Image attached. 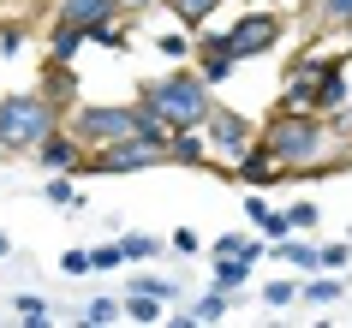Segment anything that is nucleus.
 Listing matches in <instances>:
<instances>
[{
  "instance_id": "nucleus-1",
  "label": "nucleus",
  "mask_w": 352,
  "mask_h": 328,
  "mask_svg": "<svg viewBox=\"0 0 352 328\" xmlns=\"http://www.w3.org/2000/svg\"><path fill=\"white\" fill-rule=\"evenodd\" d=\"M257 144L275 155L280 173H316V167H352L346 155V138L329 126V113H311V108H280L257 126Z\"/></svg>"
},
{
  "instance_id": "nucleus-2",
  "label": "nucleus",
  "mask_w": 352,
  "mask_h": 328,
  "mask_svg": "<svg viewBox=\"0 0 352 328\" xmlns=\"http://www.w3.org/2000/svg\"><path fill=\"white\" fill-rule=\"evenodd\" d=\"M131 102H138L149 120H162L167 131H179V126H204V113L215 108V90H209L191 66H179V72H167V78H144Z\"/></svg>"
},
{
  "instance_id": "nucleus-3",
  "label": "nucleus",
  "mask_w": 352,
  "mask_h": 328,
  "mask_svg": "<svg viewBox=\"0 0 352 328\" xmlns=\"http://www.w3.org/2000/svg\"><path fill=\"white\" fill-rule=\"evenodd\" d=\"M60 126L72 131L84 149L120 144V138H138V131H144V138H167V126H162V120H149L138 102H72Z\"/></svg>"
},
{
  "instance_id": "nucleus-4",
  "label": "nucleus",
  "mask_w": 352,
  "mask_h": 328,
  "mask_svg": "<svg viewBox=\"0 0 352 328\" xmlns=\"http://www.w3.org/2000/svg\"><path fill=\"white\" fill-rule=\"evenodd\" d=\"M352 102V60L346 54H322V60H298L287 72L280 108H311V113H334Z\"/></svg>"
},
{
  "instance_id": "nucleus-5",
  "label": "nucleus",
  "mask_w": 352,
  "mask_h": 328,
  "mask_svg": "<svg viewBox=\"0 0 352 328\" xmlns=\"http://www.w3.org/2000/svg\"><path fill=\"white\" fill-rule=\"evenodd\" d=\"M66 108L48 102L42 90H12L0 96V155H36V144L48 131H60Z\"/></svg>"
},
{
  "instance_id": "nucleus-6",
  "label": "nucleus",
  "mask_w": 352,
  "mask_h": 328,
  "mask_svg": "<svg viewBox=\"0 0 352 328\" xmlns=\"http://www.w3.org/2000/svg\"><path fill=\"white\" fill-rule=\"evenodd\" d=\"M293 36V19H287V6H245L239 19L221 30V42H227V54L239 60H263V54H275L280 42Z\"/></svg>"
},
{
  "instance_id": "nucleus-7",
  "label": "nucleus",
  "mask_w": 352,
  "mask_h": 328,
  "mask_svg": "<svg viewBox=\"0 0 352 328\" xmlns=\"http://www.w3.org/2000/svg\"><path fill=\"white\" fill-rule=\"evenodd\" d=\"M167 162V138H120V144H102V149H84V173H144V167H162Z\"/></svg>"
},
{
  "instance_id": "nucleus-8",
  "label": "nucleus",
  "mask_w": 352,
  "mask_h": 328,
  "mask_svg": "<svg viewBox=\"0 0 352 328\" xmlns=\"http://www.w3.org/2000/svg\"><path fill=\"white\" fill-rule=\"evenodd\" d=\"M197 131H204V149H209V162L221 167V173L257 144V120H245L239 108H221V102L204 113V126H197Z\"/></svg>"
},
{
  "instance_id": "nucleus-9",
  "label": "nucleus",
  "mask_w": 352,
  "mask_h": 328,
  "mask_svg": "<svg viewBox=\"0 0 352 328\" xmlns=\"http://www.w3.org/2000/svg\"><path fill=\"white\" fill-rule=\"evenodd\" d=\"M36 167H48V173H78V167H84V144H78L66 126L48 131V138L36 144Z\"/></svg>"
},
{
  "instance_id": "nucleus-10",
  "label": "nucleus",
  "mask_w": 352,
  "mask_h": 328,
  "mask_svg": "<svg viewBox=\"0 0 352 328\" xmlns=\"http://www.w3.org/2000/svg\"><path fill=\"white\" fill-rule=\"evenodd\" d=\"M54 19L78 24V30H102V24L126 19V6H120V0H60V6H54Z\"/></svg>"
},
{
  "instance_id": "nucleus-11",
  "label": "nucleus",
  "mask_w": 352,
  "mask_h": 328,
  "mask_svg": "<svg viewBox=\"0 0 352 328\" xmlns=\"http://www.w3.org/2000/svg\"><path fill=\"white\" fill-rule=\"evenodd\" d=\"M191 54H197V78H204L209 90H215V84H227V78L239 72V60L227 54L221 36H197V48H191Z\"/></svg>"
},
{
  "instance_id": "nucleus-12",
  "label": "nucleus",
  "mask_w": 352,
  "mask_h": 328,
  "mask_svg": "<svg viewBox=\"0 0 352 328\" xmlns=\"http://www.w3.org/2000/svg\"><path fill=\"white\" fill-rule=\"evenodd\" d=\"M227 173H233V179H245V185H251V191H269V185H280V179H275L280 167H275V155H269V149H263V144H251V149H245V155H239V162L227 167Z\"/></svg>"
},
{
  "instance_id": "nucleus-13",
  "label": "nucleus",
  "mask_w": 352,
  "mask_h": 328,
  "mask_svg": "<svg viewBox=\"0 0 352 328\" xmlns=\"http://www.w3.org/2000/svg\"><path fill=\"white\" fill-rule=\"evenodd\" d=\"M245 215H251V227H257V233L269 239V245L293 233V227H287V209H275V203L263 197V191H251V197H245Z\"/></svg>"
},
{
  "instance_id": "nucleus-14",
  "label": "nucleus",
  "mask_w": 352,
  "mask_h": 328,
  "mask_svg": "<svg viewBox=\"0 0 352 328\" xmlns=\"http://www.w3.org/2000/svg\"><path fill=\"white\" fill-rule=\"evenodd\" d=\"M167 162H173V167H204V162H209V149H204V131H197V126H179V131H167Z\"/></svg>"
},
{
  "instance_id": "nucleus-15",
  "label": "nucleus",
  "mask_w": 352,
  "mask_h": 328,
  "mask_svg": "<svg viewBox=\"0 0 352 328\" xmlns=\"http://www.w3.org/2000/svg\"><path fill=\"white\" fill-rule=\"evenodd\" d=\"M42 96H48V102H60V108H72V102H78V72H72V60H48V66H42Z\"/></svg>"
},
{
  "instance_id": "nucleus-16",
  "label": "nucleus",
  "mask_w": 352,
  "mask_h": 328,
  "mask_svg": "<svg viewBox=\"0 0 352 328\" xmlns=\"http://www.w3.org/2000/svg\"><path fill=\"white\" fill-rule=\"evenodd\" d=\"M251 274H257V263H251V256H215V281H209V287L227 292V298H239V292L251 287Z\"/></svg>"
},
{
  "instance_id": "nucleus-17",
  "label": "nucleus",
  "mask_w": 352,
  "mask_h": 328,
  "mask_svg": "<svg viewBox=\"0 0 352 328\" xmlns=\"http://www.w3.org/2000/svg\"><path fill=\"white\" fill-rule=\"evenodd\" d=\"M90 48V36L78 30V24H66V19H54V30H48V60H78Z\"/></svg>"
},
{
  "instance_id": "nucleus-18",
  "label": "nucleus",
  "mask_w": 352,
  "mask_h": 328,
  "mask_svg": "<svg viewBox=\"0 0 352 328\" xmlns=\"http://www.w3.org/2000/svg\"><path fill=\"white\" fill-rule=\"evenodd\" d=\"M167 12H173V24H186V30H204L215 12H221V0H162Z\"/></svg>"
},
{
  "instance_id": "nucleus-19",
  "label": "nucleus",
  "mask_w": 352,
  "mask_h": 328,
  "mask_svg": "<svg viewBox=\"0 0 352 328\" xmlns=\"http://www.w3.org/2000/svg\"><path fill=\"white\" fill-rule=\"evenodd\" d=\"M204 251H209V263H215V256H251V263H257V256H263V239H251V233H221V239H209Z\"/></svg>"
},
{
  "instance_id": "nucleus-20",
  "label": "nucleus",
  "mask_w": 352,
  "mask_h": 328,
  "mask_svg": "<svg viewBox=\"0 0 352 328\" xmlns=\"http://www.w3.org/2000/svg\"><path fill=\"white\" fill-rule=\"evenodd\" d=\"M126 292H149V298H162V305H179V298H186V287L167 281V274H131Z\"/></svg>"
},
{
  "instance_id": "nucleus-21",
  "label": "nucleus",
  "mask_w": 352,
  "mask_h": 328,
  "mask_svg": "<svg viewBox=\"0 0 352 328\" xmlns=\"http://www.w3.org/2000/svg\"><path fill=\"white\" fill-rule=\"evenodd\" d=\"M275 263H287V269H316V245L311 239H275Z\"/></svg>"
},
{
  "instance_id": "nucleus-22",
  "label": "nucleus",
  "mask_w": 352,
  "mask_h": 328,
  "mask_svg": "<svg viewBox=\"0 0 352 328\" xmlns=\"http://www.w3.org/2000/svg\"><path fill=\"white\" fill-rule=\"evenodd\" d=\"M162 298H149V292H126V298H120V316H126V322H162Z\"/></svg>"
},
{
  "instance_id": "nucleus-23",
  "label": "nucleus",
  "mask_w": 352,
  "mask_h": 328,
  "mask_svg": "<svg viewBox=\"0 0 352 328\" xmlns=\"http://www.w3.org/2000/svg\"><path fill=\"white\" fill-rule=\"evenodd\" d=\"M340 292H346L340 274H329V281H322V274H316V281H298V298H305V305H334Z\"/></svg>"
},
{
  "instance_id": "nucleus-24",
  "label": "nucleus",
  "mask_w": 352,
  "mask_h": 328,
  "mask_svg": "<svg viewBox=\"0 0 352 328\" xmlns=\"http://www.w3.org/2000/svg\"><path fill=\"white\" fill-rule=\"evenodd\" d=\"M78 173H54V179H48V185H42V197H48V203H60V209H84V191H78Z\"/></svg>"
},
{
  "instance_id": "nucleus-25",
  "label": "nucleus",
  "mask_w": 352,
  "mask_h": 328,
  "mask_svg": "<svg viewBox=\"0 0 352 328\" xmlns=\"http://www.w3.org/2000/svg\"><path fill=\"white\" fill-rule=\"evenodd\" d=\"M311 24H322V30H346L352 36V0H322L311 12Z\"/></svg>"
},
{
  "instance_id": "nucleus-26",
  "label": "nucleus",
  "mask_w": 352,
  "mask_h": 328,
  "mask_svg": "<svg viewBox=\"0 0 352 328\" xmlns=\"http://www.w3.org/2000/svg\"><path fill=\"white\" fill-rule=\"evenodd\" d=\"M120 251H126V263H149V256L167 251V239H149V233H120Z\"/></svg>"
},
{
  "instance_id": "nucleus-27",
  "label": "nucleus",
  "mask_w": 352,
  "mask_h": 328,
  "mask_svg": "<svg viewBox=\"0 0 352 328\" xmlns=\"http://www.w3.org/2000/svg\"><path fill=\"white\" fill-rule=\"evenodd\" d=\"M257 298H263L269 310H280V305H298V281L275 274V281H263V287H257Z\"/></svg>"
},
{
  "instance_id": "nucleus-28",
  "label": "nucleus",
  "mask_w": 352,
  "mask_h": 328,
  "mask_svg": "<svg viewBox=\"0 0 352 328\" xmlns=\"http://www.w3.org/2000/svg\"><path fill=\"white\" fill-rule=\"evenodd\" d=\"M227 310H233V298H227V292H215V287H209L204 298L191 305V316H197V328H204V322H221Z\"/></svg>"
},
{
  "instance_id": "nucleus-29",
  "label": "nucleus",
  "mask_w": 352,
  "mask_h": 328,
  "mask_svg": "<svg viewBox=\"0 0 352 328\" xmlns=\"http://www.w3.org/2000/svg\"><path fill=\"white\" fill-rule=\"evenodd\" d=\"M155 48H162L167 60H179V66H186V60H191V48H197V36H191L186 24H179V30H167V36H155Z\"/></svg>"
},
{
  "instance_id": "nucleus-30",
  "label": "nucleus",
  "mask_w": 352,
  "mask_h": 328,
  "mask_svg": "<svg viewBox=\"0 0 352 328\" xmlns=\"http://www.w3.org/2000/svg\"><path fill=\"white\" fill-rule=\"evenodd\" d=\"M316 221H322V209H316L311 197L287 203V227H293V233H316Z\"/></svg>"
},
{
  "instance_id": "nucleus-31",
  "label": "nucleus",
  "mask_w": 352,
  "mask_h": 328,
  "mask_svg": "<svg viewBox=\"0 0 352 328\" xmlns=\"http://www.w3.org/2000/svg\"><path fill=\"white\" fill-rule=\"evenodd\" d=\"M113 269H126V251H120V239H113V245H96V251H90V274H113Z\"/></svg>"
},
{
  "instance_id": "nucleus-32",
  "label": "nucleus",
  "mask_w": 352,
  "mask_h": 328,
  "mask_svg": "<svg viewBox=\"0 0 352 328\" xmlns=\"http://www.w3.org/2000/svg\"><path fill=\"white\" fill-rule=\"evenodd\" d=\"M84 322L90 328H113L120 322V298H90V305H84Z\"/></svg>"
},
{
  "instance_id": "nucleus-33",
  "label": "nucleus",
  "mask_w": 352,
  "mask_h": 328,
  "mask_svg": "<svg viewBox=\"0 0 352 328\" xmlns=\"http://www.w3.org/2000/svg\"><path fill=\"white\" fill-rule=\"evenodd\" d=\"M12 310H19L24 322H48V316H54V310H48V298H42V292H19V298H12Z\"/></svg>"
},
{
  "instance_id": "nucleus-34",
  "label": "nucleus",
  "mask_w": 352,
  "mask_h": 328,
  "mask_svg": "<svg viewBox=\"0 0 352 328\" xmlns=\"http://www.w3.org/2000/svg\"><path fill=\"white\" fill-rule=\"evenodd\" d=\"M352 263V245L340 239V245H316V269H346Z\"/></svg>"
},
{
  "instance_id": "nucleus-35",
  "label": "nucleus",
  "mask_w": 352,
  "mask_h": 328,
  "mask_svg": "<svg viewBox=\"0 0 352 328\" xmlns=\"http://www.w3.org/2000/svg\"><path fill=\"white\" fill-rule=\"evenodd\" d=\"M167 251H173V256H197V251H204V239L191 233V227H173V239H167Z\"/></svg>"
},
{
  "instance_id": "nucleus-36",
  "label": "nucleus",
  "mask_w": 352,
  "mask_h": 328,
  "mask_svg": "<svg viewBox=\"0 0 352 328\" xmlns=\"http://www.w3.org/2000/svg\"><path fill=\"white\" fill-rule=\"evenodd\" d=\"M0 54H24V24H0Z\"/></svg>"
},
{
  "instance_id": "nucleus-37",
  "label": "nucleus",
  "mask_w": 352,
  "mask_h": 328,
  "mask_svg": "<svg viewBox=\"0 0 352 328\" xmlns=\"http://www.w3.org/2000/svg\"><path fill=\"white\" fill-rule=\"evenodd\" d=\"M60 269H66V274H90V251H66V256H60Z\"/></svg>"
},
{
  "instance_id": "nucleus-38",
  "label": "nucleus",
  "mask_w": 352,
  "mask_h": 328,
  "mask_svg": "<svg viewBox=\"0 0 352 328\" xmlns=\"http://www.w3.org/2000/svg\"><path fill=\"white\" fill-rule=\"evenodd\" d=\"M316 6H322V0H298V12H305V19H311V12H316Z\"/></svg>"
},
{
  "instance_id": "nucleus-39",
  "label": "nucleus",
  "mask_w": 352,
  "mask_h": 328,
  "mask_svg": "<svg viewBox=\"0 0 352 328\" xmlns=\"http://www.w3.org/2000/svg\"><path fill=\"white\" fill-rule=\"evenodd\" d=\"M120 6H131V12H144V6H155V0H120Z\"/></svg>"
},
{
  "instance_id": "nucleus-40",
  "label": "nucleus",
  "mask_w": 352,
  "mask_h": 328,
  "mask_svg": "<svg viewBox=\"0 0 352 328\" xmlns=\"http://www.w3.org/2000/svg\"><path fill=\"white\" fill-rule=\"evenodd\" d=\"M245 6H287V0H245Z\"/></svg>"
},
{
  "instance_id": "nucleus-41",
  "label": "nucleus",
  "mask_w": 352,
  "mask_h": 328,
  "mask_svg": "<svg viewBox=\"0 0 352 328\" xmlns=\"http://www.w3.org/2000/svg\"><path fill=\"white\" fill-rule=\"evenodd\" d=\"M0 256H12V239H6V233H0Z\"/></svg>"
},
{
  "instance_id": "nucleus-42",
  "label": "nucleus",
  "mask_w": 352,
  "mask_h": 328,
  "mask_svg": "<svg viewBox=\"0 0 352 328\" xmlns=\"http://www.w3.org/2000/svg\"><path fill=\"white\" fill-rule=\"evenodd\" d=\"M346 155H352V138H346Z\"/></svg>"
}]
</instances>
